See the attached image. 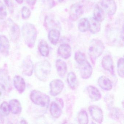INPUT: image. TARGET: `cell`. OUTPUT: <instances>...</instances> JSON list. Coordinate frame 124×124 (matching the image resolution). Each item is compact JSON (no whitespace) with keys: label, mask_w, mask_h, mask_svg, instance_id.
<instances>
[{"label":"cell","mask_w":124,"mask_h":124,"mask_svg":"<svg viewBox=\"0 0 124 124\" xmlns=\"http://www.w3.org/2000/svg\"><path fill=\"white\" fill-rule=\"evenodd\" d=\"M78 121L80 124H87L88 123V115L85 110H80L78 115Z\"/></svg>","instance_id":"83f0119b"},{"label":"cell","mask_w":124,"mask_h":124,"mask_svg":"<svg viewBox=\"0 0 124 124\" xmlns=\"http://www.w3.org/2000/svg\"><path fill=\"white\" fill-rule=\"evenodd\" d=\"M80 72L82 78L85 79L90 78L93 73V68L90 63L86 60L83 63L79 65Z\"/></svg>","instance_id":"8fae6325"},{"label":"cell","mask_w":124,"mask_h":124,"mask_svg":"<svg viewBox=\"0 0 124 124\" xmlns=\"http://www.w3.org/2000/svg\"><path fill=\"white\" fill-rule=\"evenodd\" d=\"M117 71L120 77H124V59L121 58L119 59L117 63Z\"/></svg>","instance_id":"1f68e13d"},{"label":"cell","mask_w":124,"mask_h":124,"mask_svg":"<svg viewBox=\"0 0 124 124\" xmlns=\"http://www.w3.org/2000/svg\"><path fill=\"white\" fill-rule=\"evenodd\" d=\"M67 82L69 87L72 90H75L77 86L78 81L76 75L73 72L68 73Z\"/></svg>","instance_id":"cb8c5ba5"},{"label":"cell","mask_w":124,"mask_h":124,"mask_svg":"<svg viewBox=\"0 0 124 124\" xmlns=\"http://www.w3.org/2000/svg\"><path fill=\"white\" fill-rule=\"evenodd\" d=\"M30 98L34 103L42 107H48L50 103L49 96L37 90H34L31 92Z\"/></svg>","instance_id":"277c9868"},{"label":"cell","mask_w":124,"mask_h":124,"mask_svg":"<svg viewBox=\"0 0 124 124\" xmlns=\"http://www.w3.org/2000/svg\"><path fill=\"white\" fill-rule=\"evenodd\" d=\"M9 108L10 111L15 115H18L21 112L22 108L21 105L18 100L16 99H12L9 101Z\"/></svg>","instance_id":"d6986e66"},{"label":"cell","mask_w":124,"mask_h":124,"mask_svg":"<svg viewBox=\"0 0 124 124\" xmlns=\"http://www.w3.org/2000/svg\"><path fill=\"white\" fill-rule=\"evenodd\" d=\"M8 15L5 5L0 1V19L4 20L6 18Z\"/></svg>","instance_id":"d6a6232c"},{"label":"cell","mask_w":124,"mask_h":124,"mask_svg":"<svg viewBox=\"0 0 124 124\" xmlns=\"http://www.w3.org/2000/svg\"><path fill=\"white\" fill-rule=\"evenodd\" d=\"M98 83L99 87L103 90L109 91L112 88V83L109 78L104 76H101L99 78Z\"/></svg>","instance_id":"9a60e30c"},{"label":"cell","mask_w":124,"mask_h":124,"mask_svg":"<svg viewBox=\"0 0 124 124\" xmlns=\"http://www.w3.org/2000/svg\"><path fill=\"white\" fill-rule=\"evenodd\" d=\"M83 13V6L79 3H75L70 7V18L72 21H75L82 16Z\"/></svg>","instance_id":"ba28073f"},{"label":"cell","mask_w":124,"mask_h":124,"mask_svg":"<svg viewBox=\"0 0 124 124\" xmlns=\"http://www.w3.org/2000/svg\"><path fill=\"white\" fill-rule=\"evenodd\" d=\"M101 65L104 70L108 71L112 76H115V72L113 59L110 55L106 56L103 58Z\"/></svg>","instance_id":"4fadbf2b"},{"label":"cell","mask_w":124,"mask_h":124,"mask_svg":"<svg viewBox=\"0 0 124 124\" xmlns=\"http://www.w3.org/2000/svg\"><path fill=\"white\" fill-rule=\"evenodd\" d=\"M111 110L109 112V115L112 119L115 120H119L120 118H122L123 113L122 111L118 108H111Z\"/></svg>","instance_id":"f1b7e54d"},{"label":"cell","mask_w":124,"mask_h":124,"mask_svg":"<svg viewBox=\"0 0 124 124\" xmlns=\"http://www.w3.org/2000/svg\"><path fill=\"white\" fill-rule=\"evenodd\" d=\"M9 48V42L6 36L0 35V53H5L8 51Z\"/></svg>","instance_id":"603a6c76"},{"label":"cell","mask_w":124,"mask_h":124,"mask_svg":"<svg viewBox=\"0 0 124 124\" xmlns=\"http://www.w3.org/2000/svg\"><path fill=\"white\" fill-rule=\"evenodd\" d=\"M109 95H106V98H105V101L106 103L107 104L108 107L111 108V106L112 105L113 103V98L112 96Z\"/></svg>","instance_id":"d590c367"},{"label":"cell","mask_w":124,"mask_h":124,"mask_svg":"<svg viewBox=\"0 0 124 124\" xmlns=\"http://www.w3.org/2000/svg\"><path fill=\"white\" fill-rule=\"evenodd\" d=\"M28 5L31 6H34L37 2V0H26Z\"/></svg>","instance_id":"8d00e7d4"},{"label":"cell","mask_w":124,"mask_h":124,"mask_svg":"<svg viewBox=\"0 0 124 124\" xmlns=\"http://www.w3.org/2000/svg\"><path fill=\"white\" fill-rule=\"evenodd\" d=\"M78 28L79 31L81 32H84L89 30V20L87 18L81 19L78 24Z\"/></svg>","instance_id":"4316f807"},{"label":"cell","mask_w":124,"mask_h":124,"mask_svg":"<svg viewBox=\"0 0 124 124\" xmlns=\"http://www.w3.org/2000/svg\"><path fill=\"white\" fill-rule=\"evenodd\" d=\"M58 53L60 56L64 59L69 58L71 54V46L66 43L60 45L58 48Z\"/></svg>","instance_id":"5bb4252c"},{"label":"cell","mask_w":124,"mask_h":124,"mask_svg":"<svg viewBox=\"0 0 124 124\" xmlns=\"http://www.w3.org/2000/svg\"><path fill=\"white\" fill-rule=\"evenodd\" d=\"M75 59L79 65H80L83 63L87 60L86 56L85 54L80 51H78L75 53Z\"/></svg>","instance_id":"f546056e"},{"label":"cell","mask_w":124,"mask_h":124,"mask_svg":"<svg viewBox=\"0 0 124 124\" xmlns=\"http://www.w3.org/2000/svg\"><path fill=\"white\" fill-rule=\"evenodd\" d=\"M38 49L40 54L44 57H47L49 54V48L47 42L44 40H40L38 45Z\"/></svg>","instance_id":"d4e9b609"},{"label":"cell","mask_w":124,"mask_h":124,"mask_svg":"<svg viewBox=\"0 0 124 124\" xmlns=\"http://www.w3.org/2000/svg\"><path fill=\"white\" fill-rule=\"evenodd\" d=\"M87 91L90 98L93 101H98L101 98V94L97 88L93 85L87 87Z\"/></svg>","instance_id":"e0dca14e"},{"label":"cell","mask_w":124,"mask_h":124,"mask_svg":"<svg viewBox=\"0 0 124 124\" xmlns=\"http://www.w3.org/2000/svg\"><path fill=\"white\" fill-rule=\"evenodd\" d=\"M51 70V64L48 61L46 60L39 62L35 66V75L40 80L43 82L47 80Z\"/></svg>","instance_id":"7a4b0ae2"},{"label":"cell","mask_w":124,"mask_h":124,"mask_svg":"<svg viewBox=\"0 0 124 124\" xmlns=\"http://www.w3.org/2000/svg\"><path fill=\"white\" fill-rule=\"evenodd\" d=\"M55 66L59 76L61 78H63L67 71L66 63L61 59H58L56 62Z\"/></svg>","instance_id":"ac0fdd59"},{"label":"cell","mask_w":124,"mask_h":124,"mask_svg":"<svg viewBox=\"0 0 124 124\" xmlns=\"http://www.w3.org/2000/svg\"><path fill=\"white\" fill-rule=\"evenodd\" d=\"M89 20V30L92 34H95L100 31L101 25L99 22L96 20L93 17L90 18Z\"/></svg>","instance_id":"44dd1931"},{"label":"cell","mask_w":124,"mask_h":124,"mask_svg":"<svg viewBox=\"0 0 124 124\" xmlns=\"http://www.w3.org/2000/svg\"><path fill=\"white\" fill-rule=\"evenodd\" d=\"M64 87V83L61 80H54L50 83V94L53 96L58 95L62 92Z\"/></svg>","instance_id":"52a82bcc"},{"label":"cell","mask_w":124,"mask_h":124,"mask_svg":"<svg viewBox=\"0 0 124 124\" xmlns=\"http://www.w3.org/2000/svg\"><path fill=\"white\" fill-rule=\"evenodd\" d=\"M64 0H58V1L60 3L62 2H63Z\"/></svg>","instance_id":"ab89813d"},{"label":"cell","mask_w":124,"mask_h":124,"mask_svg":"<svg viewBox=\"0 0 124 124\" xmlns=\"http://www.w3.org/2000/svg\"><path fill=\"white\" fill-rule=\"evenodd\" d=\"M33 62L31 59V56L29 55L24 58L22 62V72L26 76H31L33 73Z\"/></svg>","instance_id":"7c38bea8"},{"label":"cell","mask_w":124,"mask_h":124,"mask_svg":"<svg viewBox=\"0 0 124 124\" xmlns=\"http://www.w3.org/2000/svg\"><path fill=\"white\" fill-rule=\"evenodd\" d=\"M21 123L22 124H27V123L24 120H22L21 121Z\"/></svg>","instance_id":"f35d334b"},{"label":"cell","mask_w":124,"mask_h":124,"mask_svg":"<svg viewBox=\"0 0 124 124\" xmlns=\"http://www.w3.org/2000/svg\"><path fill=\"white\" fill-rule=\"evenodd\" d=\"M21 15L22 19L27 20L30 18L31 16V11L29 8L26 6H24L21 9Z\"/></svg>","instance_id":"836d02e7"},{"label":"cell","mask_w":124,"mask_h":124,"mask_svg":"<svg viewBox=\"0 0 124 124\" xmlns=\"http://www.w3.org/2000/svg\"><path fill=\"white\" fill-rule=\"evenodd\" d=\"M8 21L9 29V35L11 40L13 42H17L19 39L21 35L20 27L17 23L14 22L11 19H8Z\"/></svg>","instance_id":"5b68a950"},{"label":"cell","mask_w":124,"mask_h":124,"mask_svg":"<svg viewBox=\"0 0 124 124\" xmlns=\"http://www.w3.org/2000/svg\"><path fill=\"white\" fill-rule=\"evenodd\" d=\"M9 104L6 101H3L0 105V111L1 114L5 116H8L10 113Z\"/></svg>","instance_id":"4dcf8cb0"},{"label":"cell","mask_w":124,"mask_h":124,"mask_svg":"<svg viewBox=\"0 0 124 124\" xmlns=\"http://www.w3.org/2000/svg\"><path fill=\"white\" fill-rule=\"evenodd\" d=\"M21 32L26 45L30 48H33L38 35L37 30L35 26L31 23H25L22 27Z\"/></svg>","instance_id":"6da1fadb"},{"label":"cell","mask_w":124,"mask_h":124,"mask_svg":"<svg viewBox=\"0 0 124 124\" xmlns=\"http://www.w3.org/2000/svg\"><path fill=\"white\" fill-rule=\"evenodd\" d=\"M6 6L8 8V11L11 14L14 13V6L13 0H4Z\"/></svg>","instance_id":"e575fe53"},{"label":"cell","mask_w":124,"mask_h":124,"mask_svg":"<svg viewBox=\"0 0 124 124\" xmlns=\"http://www.w3.org/2000/svg\"><path fill=\"white\" fill-rule=\"evenodd\" d=\"M61 106L55 101L51 103L50 107V112L51 115L55 118H58L62 114V110Z\"/></svg>","instance_id":"ffe728a7"},{"label":"cell","mask_w":124,"mask_h":124,"mask_svg":"<svg viewBox=\"0 0 124 124\" xmlns=\"http://www.w3.org/2000/svg\"><path fill=\"white\" fill-rule=\"evenodd\" d=\"M16 2L19 5H21L23 2V0H16Z\"/></svg>","instance_id":"74e56055"},{"label":"cell","mask_w":124,"mask_h":124,"mask_svg":"<svg viewBox=\"0 0 124 124\" xmlns=\"http://www.w3.org/2000/svg\"><path fill=\"white\" fill-rule=\"evenodd\" d=\"M60 37V32L58 30L53 29L49 31L48 38L53 45H56L58 42Z\"/></svg>","instance_id":"7402d4cb"},{"label":"cell","mask_w":124,"mask_h":124,"mask_svg":"<svg viewBox=\"0 0 124 124\" xmlns=\"http://www.w3.org/2000/svg\"><path fill=\"white\" fill-rule=\"evenodd\" d=\"M105 49L103 42L98 39H93L91 41L88 49V53L90 59L93 65L96 61L101 56Z\"/></svg>","instance_id":"3957f363"},{"label":"cell","mask_w":124,"mask_h":124,"mask_svg":"<svg viewBox=\"0 0 124 124\" xmlns=\"http://www.w3.org/2000/svg\"><path fill=\"white\" fill-rule=\"evenodd\" d=\"M14 85L16 90L20 93H23L26 89V83L22 77L15 76L13 80Z\"/></svg>","instance_id":"2e32d148"},{"label":"cell","mask_w":124,"mask_h":124,"mask_svg":"<svg viewBox=\"0 0 124 124\" xmlns=\"http://www.w3.org/2000/svg\"><path fill=\"white\" fill-rule=\"evenodd\" d=\"M88 110L91 117L98 123H102L103 119V114L101 108L96 105H91L88 107Z\"/></svg>","instance_id":"9c48e42d"},{"label":"cell","mask_w":124,"mask_h":124,"mask_svg":"<svg viewBox=\"0 0 124 124\" xmlns=\"http://www.w3.org/2000/svg\"><path fill=\"white\" fill-rule=\"evenodd\" d=\"M101 5L104 11L109 16H113L116 11V5L114 0H102Z\"/></svg>","instance_id":"30bf717a"},{"label":"cell","mask_w":124,"mask_h":124,"mask_svg":"<svg viewBox=\"0 0 124 124\" xmlns=\"http://www.w3.org/2000/svg\"><path fill=\"white\" fill-rule=\"evenodd\" d=\"M0 85L6 91L10 92L12 89L11 80L7 70L0 69Z\"/></svg>","instance_id":"8992f818"},{"label":"cell","mask_w":124,"mask_h":124,"mask_svg":"<svg viewBox=\"0 0 124 124\" xmlns=\"http://www.w3.org/2000/svg\"><path fill=\"white\" fill-rule=\"evenodd\" d=\"M93 18L99 22L103 21L105 18V16L102 8L96 5L94 8L93 11Z\"/></svg>","instance_id":"484cf974"}]
</instances>
